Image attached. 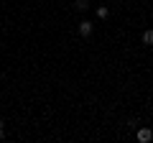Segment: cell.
<instances>
[{
  "instance_id": "1",
  "label": "cell",
  "mask_w": 153,
  "mask_h": 143,
  "mask_svg": "<svg viewBox=\"0 0 153 143\" xmlns=\"http://www.w3.org/2000/svg\"><path fill=\"white\" fill-rule=\"evenodd\" d=\"M135 133H138V141H140V143H151L153 141V130H151V128H146V125H138Z\"/></svg>"
},
{
  "instance_id": "2",
  "label": "cell",
  "mask_w": 153,
  "mask_h": 143,
  "mask_svg": "<svg viewBox=\"0 0 153 143\" xmlns=\"http://www.w3.org/2000/svg\"><path fill=\"white\" fill-rule=\"evenodd\" d=\"M94 31V23L92 21H79V36H84V39H89Z\"/></svg>"
},
{
  "instance_id": "3",
  "label": "cell",
  "mask_w": 153,
  "mask_h": 143,
  "mask_svg": "<svg viewBox=\"0 0 153 143\" xmlns=\"http://www.w3.org/2000/svg\"><path fill=\"white\" fill-rule=\"evenodd\" d=\"M140 41H143V44H148V46H153V31H151V28H148V31H143Z\"/></svg>"
},
{
  "instance_id": "4",
  "label": "cell",
  "mask_w": 153,
  "mask_h": 143,
  "mask_svg": "<svg viewBox=\"0 0 153 143\" xmlns=\"http://www.w3.org/2000/svg\"><path fill=\"white\" fill-rule=\"evenodd\" d=\"M107 16H110V10H107L105 5H100V8H97V18H100V21H105Z\"/></svg>"
},
{
  "instance_id": "5",
  "label": "cell",
  "mask_w": 153,
  "mask_h": 143,
  "mask_svg": "<svg viewBox=\"0 0 153 143\" xmlns=\"http://www.w3.org/2000/svg\"><path fill=\"white\" fill-rule=\"evenodd\" d=\"M74 8H76V10H87V8H89V0H76Z\"/></svg>"
},
{
  "instance_id": "6",
  "label": "cell",
  "mask_w": 153,
  "mask_h": 143,
  "mask_svg": "<svg viewBox=\"0 0 153 143\" xmlns=\"http://www.w3.org/2000/svg\"><path fill=\"white\" fill-rule=\"evenodd\" d=\"M3 138H5V133H3V120H0V141H3Z\"/></svg>"
}]
</instances>
